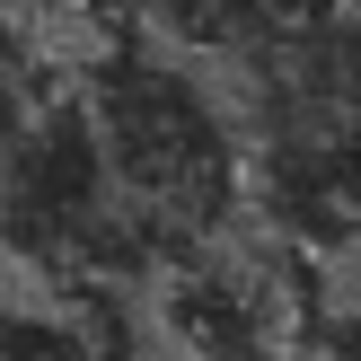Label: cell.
Returning a JSON list of instances; mask_svg holds the SVG:
<instances>
[{
  "instance_id": "cell-2",
  "label": "cell",
  "mask_w": 361,
  "mask_h": 361,
  "mask_svg": "<svg viewBox=\"0 0 361 361\" xmlns=\"http://www.w3.org/2000/svg\"><path fill=\"white\" fill-rule=\"evenodd\" d=\"M80 106H88V133H97L123 203L168 247V264L194 247H221L229 221L256 203L238 115L185 62H168L150 44H106L97 71L80 80Z\"/></svg>"
},
{
  "instance_id": "cell-1",
  "label": "cell",
  "mask_w": 361,
  "mask_h": 361,
  "mask_svg": "<svg viewBox=\"0 0 361 361\" xmlns=\"http://www.w3.org/2000/svg\"><path fill=\"white\" fill-rule=\"evenodd\" d=\"M238 62L256 212L309 256H361V0H309Z\"/></svg>"
},
{
  "instance_id": "cell-4",
  "label": "cell",
  "mask_w": 361,
  "mask_h": 361,
  "mask_svg": "<svg viewBox=\"0 0 361 361\" xmlns=\"http://www.w3.org/2000/svg\"><path fill=\"white\" fill-rule=\"evenodd\" d=\"M159 326L185 361H274V344H282V317L264 300V282L221 264L212 247H194L159 274Z\"/></svg>"
},
{
  "instance_id": "cell-3",
  "label": "cell",
  "mask_w": 361,
  "mask_h": 361,
  "mask_svg": "<svg viewBox=\"0 0 361 361\" xmlns=\"http://www.w3.org/2000/svg\"><path fill=\"white\" fill-rule=\"evenodd\" d=\"M0 247L35 282L88 291V300L168 274V247L123 203L80 97H53L0 133Z\"/></svg>"
},
{
  "instance_id": "cell-5",
  "label": "cell",
  "mask_w": 361,
  "mask_h": 361,
  "mask_svg": "<svg viewBox=\"0 0 361 361\" xmlns=\"http://www.w3.org/2000/svg\"><path fill=\"white\" fill-rule=\"evenodd\" d=\"M0 361H115L88 291H53L35 282V300H0Z\"/></svg>"
},
{
  "instance_id": "cell-6",
  "label": "cell",
  "mask_w": 361,
  "mask_h": 361,
  "mask_svg": "<svg viewBox=\"0 0 361 361\" xmlns=\"http://www.w3.org/2000/svg\"><path fill=\"white\" fill-rule=\"evenodd\" d=\"M150 35L168 44H221V53H247L256 35H274L282 18H300L309 0H123Z\"/></svg>"
}]
</instances>
